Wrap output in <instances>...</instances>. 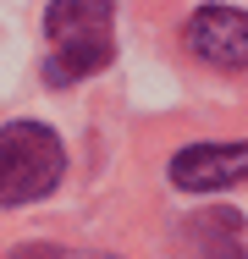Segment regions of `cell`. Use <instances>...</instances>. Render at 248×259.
Wrapping results in <instances>:
<instances>
[{
	"label": "cell",
	"mask_w": 248,
	"mask_h": 259,
	"mask_svg": "<svg viewBox=\"0 0 248 259\" xmlns=\"http://www.w3.org/2000/svg\"><path fill=\"white\" fill-rule=\"evenodd\" d=\"M45 83L66 89L116 61V0H50L45 11Z\"/></svg>",
	"instance_id": "1"
},
{
	"label": "cell",
	"mask_w": 248,
	"mask_h": 259,
	"mask_svg": "<svg viewBox=\"0 0 248 259\" xmlns=\"http://www.w3.org/2000/svg\"><path fill=\"white\" fill-rule=\"evenodd\" d=\"M66 171V149L45 121H11L0 127V209L33 204Z\"/></svg>",
	"instance_id": "2"
},
{
	"label": "cell",
	"mask_w": 248,
	"mask_h": 259,
	"mask_svg": "<svg viewBox=\"0 0 248 259\" xmlns=\"http://www.w3.org/2000/svg\"><path fill=\"white\" fill-rule=\"evenodd\" d=\"M188 50L210 66L248 72V11L237 6H204L188 17Z\"/></svg>",
	"instance_id": "3"
},
{
	"label": "cell",
	"mask_w": 248,
	"mask_h": 259,
	"mask_svg": "<svg viewBox=\"0 0 248 259\" xmlns=\"http://www.w3.org/2000/svg\"><path fill=\"white\" fill-rule=\"evenodd\" d=\"M171 182L182 193H221L248 182V144H193L171 160Z\"/></svg>",
	"instance_id": "4"
},
{
	"label": "cell",
	"mask_w": 248,
	"mask_h": 259,
	"mask_svg": "<svg viewBox=\"0 0 248 259\" xmlns=\"http://www.w3.org/2000/svg\"><path fill=\"white\" fill-rule=\"evenodd\" d=\"M188 243L204 259H243V215L226 204H210L188 221Z\"/></svg>",
	"instance_id": "5"
}]
</instances>
